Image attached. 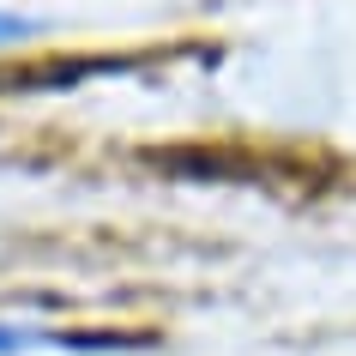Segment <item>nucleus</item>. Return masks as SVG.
Listing matches in <instances>:
<instances>
[{"instance_id": "nucleus-2", "label": "nucleus", "mask_w": 356, "mask_h": 356, "mask_svg": "<svg viewBox=\"0 0 356 356\" xmlns=\"http://www.w3.org/2000/svg\"><path fill=\"white\" fill-rule=\"evenodd\" d=\"M42 31V19H24V13H0V49H13V42H31Z\"/></svg>"}, {"instance_id": "nucleus-1", "label": "nucleus", "mask_w": 356, "mask_h": 356, "mask_svg": "<svg viewBox=\"0 0 356 356\" xmlns=\"http://www.w3.org/2000/svg\"><path fill=\"white\" fill-rule=\"evenodd\" d=\"M109 338H79L67 326H31V320H0V356H31V350H103Z\"/></svg>"}]
</instances>
